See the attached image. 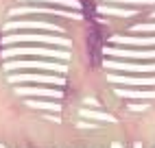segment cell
Here are the masks:
<instances>
[{
  "label": "cell",
  "mask_w": 155,
  "mask_h": 148,
  "mask_svg": "<svg viewBox=\"0 0 155 148\" xmlns=\"http://www.w3.org/2000/svg\"><path fill=\"white\" fill-rule=\"evenodd\" d=\"M87 22H92L87 31V57L92 61V66H98L103 59V31L94 20H87Z\"/></svg>",
  "instance_id": "obj_1"
}]
</instances>
